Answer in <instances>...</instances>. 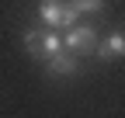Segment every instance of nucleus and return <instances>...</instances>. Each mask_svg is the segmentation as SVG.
<instances>
[{"mask_svg":"<svg viewBox=\"0 0 125 118\" xmlns=\"http://www.w3.org/2000/svg\"><path fill=\"white\" fill-rule=\"evenodd\" d=\"M62 49H70L76 56H90L97 49V31L90 24H73V28H62Z\"/></svg>","mask_w":125,"mask_h":118,"instance_id":"nucleus-1","label":"nucleus"},{"mask_svg":"<svg viewBox=\"0 0 125 118\" xmlns=\"http://www.w3.org/2000/svg\"><path fill=\"white\" fill-rule=\"evenodd\" d=\"M94 56L97 59H125V31H111V35H104L97 42V49H94Z\"/></svg>","mask_w":125,"mask_h":118,"instance_id":"nucleus-2","label":"nucleus"},{"mask_svg":"<svg viewBox=\"0 0 125 118\" xmlns=\"http://www.w3.org/2000/svg\"><path fill=\"white\" fill-rule=\"evenodd\" d=\"M62 4L66 0H38V7H35V18L42 28H59L62 24Z\"/></svg>","mask_w":125,"mask_h":118,"instance_id":"nucleus-3","label":"nucleus"},{"mask_svg":"<svg viewBox=\"0 0 125 118\" xmlns=\"http://www.w3.org/2000/svg\"><path fill=\"white\" fill-rule=\"evenodd\" d=\"M76 52H70V49H62V52H56V56H49L45 63H49V73L52 77H73L76 73Z\"/></svg>","mask_w":125,"mask_h":118,"instance_id":"nucleus-4","label":"nucleus"},{"mask_svg":"<svg viewBox=\"0 0 125 118\" xmlns=\"http://www.w3.org/2000/svg\"><path fill=\"white\" fill-rule=\"evenodd\" d=\"M62 52V31L59 28H42V59Z\"/></svg>","mask_w":125,"mask_h":118,"instance_id":"nucleus-5","label":"nucleus"},{"mask_svg":"<svg viewBox=\"0 0 125 118\" xmlns=\"http://www.w3.org/2000/svg\"><path fill=\"white\" fill-rule=\"evenodd\" d=\"M21 42H24V52L28 56L42 59V28H28V31L21 35Z\"/></svg>","mask_w":125,"mask_h":118,"instance_id":"nucleus-6","label":"nucleus"},{"mask_svg":"<svg viewBox=\"0 0 125 118\" xmlns=\"http://www.w3.org/2000/svg\"><path fill=\"white\" fill-rule=\"evenodd\" d=\"M76 21H80V10H76L73 0H66V4H62V24H59V31H62V28H73Z\"/></svg>","mask_w":125,"mask_h":118,"instance_id":"nucleus-7","label":"nucleus"},{"mask_svg":"<svg viewBox=\"0 0 125 118\" xmlns=\"http://www.w3.org/2000/svg\"><path fill=\"white\" fill-rule=\"evenodd\" d=\"M73 4H76V10H80V14H104L108 0H73Z\"/></svg>","mask_w":125,"mask_h":118,"instance_id":"nucleus-8","label":"nucleus"}]
</instances>
